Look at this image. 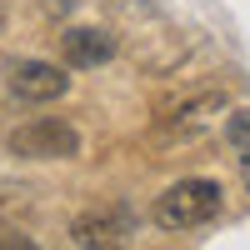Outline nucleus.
Here are the masks:
<instances>
[{
  "label": "nucleus",
  "instance_id": "3",
  "mask_svg": "<svg viewBox=\"0 0 250 250\" xmlns=\"http://www.w3.org/2000/svg\"><path fill=\"white\" fill-rule=\"evenodd\" d=\"M220 110H225V90H195V95H180V100H170V105L155 110V135H165V140H185V135L205 130V125H210Z\"/></svg>",
  "mask_w": 250,
  "mask_h": 250
},
{
  "label": "nucleus",
  "instance_id": "5",
  "mask_svg": "<svg viewBox=\"0 0 250 250\" xmlns=\"http://www.w3.org/2000/svg\"><path fill=\"white\" fill-rule=\"evenodd\" d=\"M130 235V205L125 200H100L90 210H80L70 220V240L75 245H120Z\"/></svg>",
  "mask_w": 250,
  "mask_h": 250
},
{
  "label": "nucleus",
  "instance_id": "7",
  "mask_svg": "<svg viewBox=\"0 0 250 250\" xmlns=\"http://www.w3.org/2000/svg\"><path fill=\"white\" fill-rule=\"evenodd\" d=\"M225 135H230L235 150H250V110H235L230 125H225Z\"/></svg>",
  "mask_w": 250,
  "mask_h": 250
},
{
  "label": "nucleus",
  "instance_id": "9",
  "mask_svg": "<svg viewBox=\"0 0 250 250\" xmlns=\"http://www.w3.org/2000/svg\"><path fill=\"white\" fill-rule=\"evenodd\" d=\"M240 175H245V185H250V150L240 155Z\"/></svg>",
  "mask_w": 250,
  "mask_h": 250
},
{
  "label": "nucleus",
  "instance_id": "8",
  "mask_svg": "<svg viewBox=\"0 0 250 250\" xmlns=\"http://www.w3.org/2000/svg\"><path fill=\"white\" fill-rule=\"evenodd\" d=\"M0 245H30V235H10V230H0Z\"/></svg>",
  "mask_w": 250,
  "mask_h": 250
},
{
  "label": "nucleus",
  "instance_id": "2",
  "mask_svg": "<svg viewBox=\"0 0 250 250\" xmlns=\"http://www.w3.org/2000/svg\"><path fill=\"white\" fill-rule=\"evenodd\" d=\"M10 155L20 160H75L80 155V130L60 115H40L10 130Z\"/></svg>",
  "mask_w": 250,
  "mask_h": 250
},
{
  "label": "nucleus",
  "instance_id": "1",
  "mask_svg": "<svg viewBox=\"0 0 250 250\" xmlns=\"http://www.w3.org/2000/svg\"><path fill=\"white\" fill-rule=\"evenodd\" d=\"M220 205H225L220 185L190 175V180L165 185V190L155 195V205H150V215H155L160 230H200V225H210L220 215Z\"/></svg>",
  "mask_w": 250,
  "mask_h": 250
},
{
  "label": "nucleus",
  "instance_id": "4",
  "mask_svg": "<svg viewBox=\"0 0 250 250\" xmlns=\"http://www.w3.org/2000/svg\"><path fill=\"white\" fill-rule=\"evenodd\" d=\"M5 85H10L15 100H25V105H45V100H60L70 90V75L60 65H50V60H10Z\"/></svg>",
  "mask_w": 250,
  "mask_h": 250
},
{
  "label": "nucleus",
  "instance_id": "6",
  "mask_svg": "<svg viewBox=\"0 0 250 250\" xmlns=\"http://www.w3.org/2000/svg\"><path fill=\"white\" fill-rule=\"evenodd\" d=\"M115 55V35L100 30V25H70L60 35V60L75 70H90V65H105Z\"/></svg>",
  "mask_w": 250,
  "mask_h": 250
}]
</instances>
